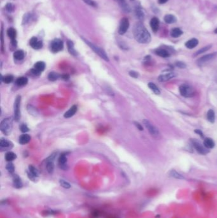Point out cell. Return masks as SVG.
Masks as SVG:
<instances>
[{"mask_svg": "<svg viewBox=\"0 0 217 218\" xmlns=\"http://www.w3.org/2000/svg\"><path fill=\"white\" fill-rule=\"evenodd\" d=\"M133 34L135 40L140 43H148L151 41V35L143 23H136L133 28Z\"/></svg>", "mask_w": 217, "mask_h": 218, "instance_id": "6da1fadb", "label": "cell"}, {"mask_svg": "<svg viewBox=\"0 0 217 218\" xmlns=\"http://www.w3.org/2000/svg\"><path fill=\"white\" fill-rule=\"evenodd\" d=\"M0 128L2 133H3L6 135H9L13 128V119L12 117H8L3 119L1 125H0Z\"/></svg>", "mask_w": 217, "mask_h": 218, "instance_id": "7a4b0ae2", "label": "cell"}, {"mask_svg": "<svg viewBox=\"0 0 217 218\" xmlns=\"http://www.w3.org/2000/svg\"><path fill=\"white\" fill-rule=\"evenodd\" d=\"M83 40L91 48V49H92L94 52H95L100 57L103 59L104 61H109V58H108V56H107L106 52L103 49V48L94 45V43L89 42L86 39H83Z\"/></svg>", "mask_w": 217, "mask_h": 218, "instance_id": "3957f363", "label": "cell"}, {"mask_svg": "<svg viewBox=\"0 0 217 218\" xmlns=\"http://www.w3.org/2000/svg\"><path fill=\"white\" fill-rule=\"evenodd\" d=\"M180 94L185 98H190L195 94V91L191 86L187 84L181 85L179 88Z\"/></svg>", "mask_w": 217, "mask_h": 218, "instance_id": "277c9868", "label": "cell"}, {"mask_svg": "<svg viewBox=\"0 0 217 218\" xmlns=\"http://www.w3.org/2000/svg\"><path fill=\"white\" fill-rule=\"evenodd\" d=\"M143 123L153 137L158 138L160 136V132L158 128L155 127L148 120L144 119L143 120Z\"/></svg>", "mask_w": 217, "mask_h": 218, "instance_id": "5b68a950", "label": "cell"}, {"mask_svg": "<svg viewBox=\"0 0 217 218\" xmlns=\"http://www.w3.org/2000/svg\"><path fill=\"white\" fill-rule=\"evenodd\" d=\"M191 143L193 145V147L194 148V149L199 153L200 154L202 155H205L209 152V151L208 150L206 147L204 146V144H201L199 141H198L196 139H191Z\"/></svg>", "mask_w": 217, "mask_h": 218, "instance_id": "8992f818", "label": "cell"}, {"mask_svg": "<svg viewBox=\"0 0 217 218\" xmlns=\"http://www.w3.org/2000/svg\"><path fill=\"white\" fill-rule=\"evenodd\" d=\"M64 43L60 39H54L51 43V49L54 53H57L63 49Z\"/></svg>", "mask_w": 217, "mask_h": 218, "instance_id": "52a82bcc", "label": "cell"}, {"mask_svg": "<svg viewBox=\"0 0 217 218\" xmlns=\"http://www.w3.org/2000/svg\"><path fill=\"white\" fill-rule=\"evenodd\" d=\"M129 27V22L127 18L124 17L121 19L120 22V25L118 28V33L120 34H124L126 33Z\"/></svg>", "mask_w": 217, "mask_h": 218, "instance_id": "ba28073f", "label": "cell"}, {"mask_svg": "<svg viewBox=\"0 0 217 218\" xmlns=\"http://www.w3.org/2000/svg\"><path fill=\"white\" fill-rule=\"evenodd\" d=\"M216 56H217V52H213V53L206 54V55H205V56L200 57L199 59H197V63L199 65L201 66L205 63H208V61L212 60L213 59H214Z\"/></svg>", "mask_w": 217, "mask_h": 218, "instance_id": "9c48e42d", "label": "cell"}, {"mask_svg": "<svg viewBox=\"0 0 217 218\" xmlns=\"http://www.w3.org/2000/svg\"><path fill=\"white\" fill-rule=\"evenodd\" d=\"M20 102H21V96H17L14 103V117L17 121L19 120L20 117Z\"/></svg>", "mask_w": 217, "mask_h": 218, "instance_id": "30bf717a", "label": "cell"}, {"mask_svg": "<svg viewBox=\"0 0 217 218\" xmlns=\"http://www.w3.org/2000/svg\"><path fill=\"white\" fill-rule=\"evenodd\" d=\"M55 157V154H52L49 158L46 160V168L47 172L49 174H52L54 169V161Z\"/></svg>", "mask_w": 217, "mask_h": 218, "instance_id": "8fae6325", "label": "cell"}, {"mask_svg": "<svg viewBox=\"0 0 217 218\" xmlns=\"http://www.w3.org/2000/svg\"><path fill=\"white\" fill-rule=\"evenodd\" d=\"M7 35L8 37L11 39V44L14 46L17 45V41H16V36H17V32L16 30L13 28H10L7 30Z\"/></svg>", "mask_w": 217, "mask_h": 218, "instance_id": "7c38bea8", "label": "cell"}, {"mask_svg": "<svg viewBox=\"0 0 217 218\" xmlns=\"http://www.w3.org/2000/svg\"><path fill=\"white\" fill-rule=\"evenodd\" d=\"M175 77H176V74L175 73L171 72V71L167 72V73H166V74H163L159 75V77H158V80L159 82H166L173 79Z\"/></svg>", "mask_w": 217, "mask_h": 218, "instance_id": "4fadbf2b", "label": "cell"}, {"mask_svg": "<svg viewBox=\"0 0 217 218\" xmlns=\"http://www.w3.org/2000/svg\"><path fill=\"white\" fill-rule=\"evenodd\" d=\"M29 44L32 48H33L34 49H40L43 47V43L42 41L38 40V39L37 37H33L30 40Z\"/></svg>", "mask_w": 217, "mask_h": 218, "instance_id": "5bb4252c", "label": "cell"}, {"mask_svg": "<svg viewBox=\"0 0 217 218\" xmlns=\"http://www.w3.org/2000/svg\"><path fill=\"white\" fill-rule=\"evenodd\" d=\"M66 162H67V157L66 156L65 154H62L60 156L59 158V165L61 167V168L63 170H67L68 167L66 165Z\"/></svg>", "mask_w": 217, "mask_h": 218, "instance_id": "9a60e30c", "label": "cell"}, {"mask_svg": "<svg viewBox=\"0 0 217 218\" xmlns=\"http://www.w3.org/2000/svg\"><path fill=\"white\" fill-rule=\"evenodd\" d=\"M150 26L152 30V31L154 33H156L159 30V20L158 18L157 17H153L152 20H150Z\"/></svg>", "mask_w": 217, "mask_h": 218, "instance_id": "2e32d148", "label": "cell"}, {"mask_svg": "<svg viewBox=\"0 0 217 218\" xmlns=\"http://www.w3.org/2000/svg\"><path fill=\"white\" fill-rule=\"evenodd\" d=\"M199 43V41L196 39H192L189 40H188L185 43V46L187 48H189V49H192V48H195Z\"/></svg>", "mask_w": 217, "mask_h": 218, "instance_id": "e0dca14e", "label": "cell"}, {"mask_svg": "<svg viewBox=\"0 0 217 218\" xmlns=\"http://www.w3.org/2000/svg\"><path fill=\"white\" fill-rule=\"evenodd\" d=\"M77 111V107L76 105L72 106L66 112H65V114H64V117L65 118L71 117L72 116H73L75 114Z\"/></svg>", "mask_w": 217, "mask_h": 218, "instance_id": "ac0fdd59", "label": "cell"}, {"mask_svg": "<svg viewBox=\"0 0 217 218\" xmlns=\"http://www.w3.org/2000/svg\"><path fill=\"white\" fill-rule=\"evenodd\" d=\"M13 183H14V187L16 188H17V189L21 188L22 187V186H23L22 182L20 178L17 175H14V176H13Z\"/></svg>", "mask_w": 217, "mask_h": 218, "instance_id": "d6986e66", "label": "cell"}, {"mask_svg": "<svg viewBox=\"0 0 217 218\" xmlns=\"http://www.w3.org/2000/svg\"><path fill=\"white\" fill-rule=\"evenodd\" d=\"M67 45H68V49L69 52L71 55H73L74 56H77L78 55V53H77V51L75 49L73 42L71 40H68L67 42Z\"/></svg>", "mask_w": 217, "mask_h": 218, "instance_id": "ffe728a7", "label": "cell"}, {"mask_svg": "<svg viewBox=\"0 0 217 218\" xmlns=\"http://www.w3.org/2000/svg\"><path fill=\"white\" fill-rule=\"evenodd\" d=\"M155 54L157 56L164 58H166L170 56V54L169 53V52L166 49H164V48H158V49H156Z\"/></svg>", "mask_w": 217, "mask_h": 218, "instance_id": "44dd1931", "label": "cell"}, {"mask_svg": "<svg viewBox=\"0 0 217 218\" xmlns=\"http://www.w3.org/2000/svg\"><path fill=\"white\" fill-rule=\"evenodd\" d=\"M203 144L207 149H213L215 147V142L211 138H206L204 140Z\"/></svg>", "mask_w": 217, "mask_h": 218, "instance_id": "7402d4cb", "label": "cell"}, {"mask_svg": "<svg viewBox=\"0 0 217 218\" xmlns=\"http://www.w3.org/2000/svg\"><path fill=\"white\" fill-rule=\"evenodd\" d=\"M183 34V31L182 30H181L179 28H175L171 30V32H170V34L173 38H178L181 35H182Z\"/></svg>", "mask_w": 217, "mask_h": 218, "instance_id": "603a6c76", "label": "cell"}, {"mask_svg": "<svg viewBox=\"0 0 217 218\" xmlns=\"http://www.w3.org/2000/svg\"><path fill=\"white\" fill-rule=\"evenodd\" d=\"M45 63L43 61H38L34 64L33 68L38 71V72L41 73L45 70Z\"/></svg>", "mask_w": 217, "mask_h": 218, "instance_id": "cb8c5ba5", "label": "cell"}, {"mask_svg": "<svg viewBox=\"0 0 217 218\" xmlns=\"http://www.w3.org/2000/svg\"><path fill=\"white\" fill-rule=\"evenodd\" d=\"M164 20L167 24H173L176 22V17L172 14H167L164 17Z\"/></svg>", "mask_w": 217, "mask_h": 218, "instance_id": "d4e9b609", "label": "cell"}, {"mask_svg": "<svg viewBox=\"0 0 217 218\" xmlns=\"http://www.w3.org/2000/svg\"><path fill=\"white\" fill-rule=\"evenodd\" d=\"M207 119L209 121L210 123H214L215 121V114L213 110L212 109H210V110L208 111L207 114Z\"/></svg>", "mask_w": 217, "mask_h": 218, "instance_id": "484cf974", "label": "cell"}, {"mask_svg": "<svg viewBox=\"0 0 217 218\" xmlns=\"http://www.w3.org/2000/svg\"><path fill=\"white\" fill-rule=\"evenodd\" d=\"M31 140V137L28 134H23L19 137V143L20 144H26Z\"/></svg>", "mask_w": 217, "mask_h": 218, "instance_id": "4316f807", "label": "cell"}, {"mask_svg": "<svg viewBox=\"0 0 217 218\" xmlns=\"http://www.w3.org/2000/svg\"><path fill=\"white\" fill-rule=\"evenodd\" d=\"M148 86L153 92V93H155V94H161V90L159 89V88L157 86H156V85L154 83L149 82L148 84Z\"/></svg>", "mask_w": 217, "mask_h": 218, "instance_id": "83f0119b", "label": "cell"}, {"mask_svg": "<svg viewBox=\"0 0 217 218\" xmlns=\"http://www.w3.org/2000/svg\"><path fill=\"white\" fill-rule=\"evenodd\" d=\"M28 82V80L26 77H19L16 80V84L19 86H25V85H26Z\"/></svg>", "mask_w": 217, "mask_h": 218, "instance_id": "f1b7e54d", "label": "cell"}, {"mask_svg": "<svg viewBox=\"0 0 217 218\" xmlns=\"http://www.w3.org/2000/svg\"><path fill=\"white\" fill-rule=\"evenodd\" d=\"M24 52L22 50H18L14 53V57L17 60H22L24 58Z\"/></svg>", "mask_w": 217, "mask_h": 218, "instance_id": "f546056e", "label": "cell"}, {"mask_svg": "<svg viewBox=\"0 0 217 218\" xmlns=\"http://www.w3.org/2000/svg\"><path fill=\"white\" fill-rule=\"evenodd\" d=\"M11 145H12V144H11V143L6 140V139H2L1 141H0V147H1L2 149L3 148H5V149H7V148H10Z\"/></svg>", "mask_w": 217, "mask_h": 218, "instance_id": "4dcf8cb0", "label": "cell"}, {"mask_svg": "<svg viewBox=\"0 0 217 218\" xmlns=\"http://www.w3.org/2000/svg\"><path fill=\"white\" fill-rule=\"evenodd\" d=\"M16 157H17L16 154L14 152H11V151L8 152L5 155V160L7 161H10V162L16 160Z\"/></svg>", "mask_w": 217, "mask_h": 218, "instance_id": "1f68e13d", "label": "cell"}, {"mask_svg": "<svg viewBox=\"0 0 217 218\" xmlns=\"http://www.w3.org/2000/svg\"><path fill=\"white\" fill-rule=\"evenodd\" d=\"M135 14H136V16L137 18H138L139 20H142L144 19V13H143V11L142 9H141L140 7H136V8Z\"/></svg>", "mask_w": 217, "mask_h": 218, "instance_id": "d6a6232c", "label": "cell"}, {"mask_svg": "<svg viewBox=\"0 0 217 218\" xmlns=\"http://www.w3.org/2000/svg\"><path fill=\"white\" fill-rule=\"evenodd\" d=\"M170 176L174 177L175 179H184V177L180 174L179 173H178L177 171L175 170H171L170 172Z\"/></svg>", "mask_w": 217, "mask_h": 218, "instance_id": "836d02e7", "label": "cell"}, {"mask_svg": "<svg viewBox=\"0 0 217 218\" xmlns=\"http://www.w3.org/2000/svg\"><path fill=\"white\" fill-rule=\"evenodd\" d=\"M61 76H60V75L57 74V73L52 71L49 73V75H48V79H49V80L51 81H55L57 80Z\"/></svg>", "mask_w": 217, "mask_h": 218, "instance_id": "e575fe53", "label": "cell"}, {"mask_svg": "<svg viewBox=\"0 0 217 218\" xmlns=\"http://www.w3.org/2000/svg\"><path fill=\"white\" fill-rule=\"evenodd\" d=\"M212 45H206V46H205L202 48H201V49H199V51H197L195 54H194V56H198V55H200L205 52H206L208 51V50L210 49V48H211Z\"/></svg>", "mask_w": 217, "mask_h": 218, "instance_id": "d590c367", "label": "cell"}, {"mask_svg": "<svg viewBox=\"0 0 217 218\" xmlns=\"http://www.w3.org/2000/svg\"><path fill=\"white\" fill-rule=\"evenodd\" d=\"M117 1L118 2V3L120 4V5L122 7V8L124 9V11H130V8L127 5V4L126 3L125 0H117Z\"/></svg>", "mask_w": 217, "mask_h": 218, "instance_id": "8d00e7d4", "label": "cell"}, {"mask_svg": "<svg viewBox=\"0 0 217 218\" xmlns=\"http://www.w3.org/2000/svg\"><path fill=\"white\" fill-rule=\"evenodd\" d=\"M29 172L31 174H33L34 177H37V178L39 176V172H38V170L34 166H33V165H29Z\"/></svg>", "mask_w": 217, "mask_h": 218, "instance_id": "74e56055", "label": "cell"}, {"mask_svg": "<svg viewBox=\"0 0 217 218\" xmlns=\"http://www.w3.org/2000/svg\"><path fill=\"white\" fill-rule=\"evenodd\" d=\"M13 80H14V77H13V75H8L2 77V80L6 84H9V83L13 81Z\"/></svg>", "mask_w": 217, "mask_h": 218, "instance_id": "f35d334b", "label": "cell"}, {"mask_svg": "<svg viewBox=\"0 0 217 218\" xmlns=\"http://www.w3.org/2000/svg\"><path fill=\"white\" fill-rule=\"evenodd\" d=\"M59 184L63 188L65 189H69L71 188L70 184L68 183V181L64 180V179H60L59 180Z\"/></svg>", "mask_w": 217, "mask_h": 218, "instance_id": "ab89813d", "label": "cell"}, {"mask_svg": "<svg viewBox=\"0 0 217 218\" xmlns=\"http://www.w3.org/2000/svg\"><path fill=\"white\" fill-rule=\"evenodd\" d=\"M6 168L7 170H8V172L10 174H13L14 172V170H15V167H14V165L12 163H9L6 166Z\"/></svg>", "mask_w": 217, "mask_h": 218, "instance_id": "60d3db41", "label": "cell"}, {"mask_svg": "<svg viewBox=\"0 0 217 218\" xmlns=\"http://www.w3.org/2000/svg\"><path fill=\"white\" fill-rule=\"evenodd\" d=\"M5 8L8 12H12L14 10V5L12 3H7Z\"/></svg>", "mask_w": 217, "mask_h": 218, "instance_id": "b9f144b4", "label": "cell"}, {"mask_svg": "<svg viewBox=\"0 0 217 218\" xmlns=\"http://www.w3.org/2000/svg\"><path fill=\"white\" fill-rule=\"evenodd\" d=\"M83 1L89 6H91L93 7H97V4H96V3L95 2H94L93 0H83Z\"/></svg>", "mask_w": 217, "mask_h": 218, "instance_id": "7bdbcfd3", "label": "cell"}, {"mask_svg": "<svg viewBox=\"0 0 217 218\" xmlns=\"http://www.w3.org/2000/svg\"><path fill=\"white\" fill-rule=\"evenodd\" d=\"M20 129L21 130L22 132L23 133H26L29 131V128L27 126V125H26L25 124H22L20 126Z\"/></svg>", "mask_w": 217, "mask_h": 218, "instance_id": "ee69618b", "label": "cell"}, {"mask_svg": "<svg viewBox=\"0 0 217 218\" xmlns=\"http://www.w3.org/2000/svg\"><path fill=\"white\" fill-rule=\"evenodd\" d=\"M129 75L133 78H138V73H137L136 71H129Z\"/></svg>", "mask_w": 217, "mask_h": 218, "instance_id": "f6af8a7d", "label": "cell"}, {"mask_svg": "<svg viewBox=\"0 0 217 218\" xmlns=\"http://www.w3.org/2000/svg\"><path fill=\"white\" fill-rule=\"evenodd\" d=\"M176 65L177 67H178L179 68H184L186 67V65L183 62H179V61L177 62L176 63Z\"/></svg>", "mask_w": 217, "mask_h": 218, "instance_id": "bcb514c9", "label": "cell"}, {"mask_svg": "<svg viewBox=\"0 0 217 218\" xmlns=\"http://www.w3.org/2000/svg\"><path fill=\"white\" fill-rule=\"evenodd\" d=\"M27 174H28V177L29 178V179H31V180H33V181H35V179H36V178H37V177H34L33 174H31L29 172H27Z\"/></svg>", "mask_w": 217, "mask_h": 218, "instance_id": "7dc6e473", "label": "cell"}, {"mask_svg": "<svg viewBox=\"0 0 217 218\" xmlns=\"http://www.w3.org/2000/svg\"><path fill=\"white\" fill-rule=\"evenodd\" d=\"M194 132L196 133H197V135H199L201 137H202V138H203L204 137V135H203V133L202 132V131L201 130H200V129H195L194 130Z\"/></svg>", "mask_w": 217, "mask_h": 218, "instance_id": "c3c4849f", "label": "cell"}, {"mask_svg": "<svg viewBox=\"0 0 217 218\" xmlns=\"http://www.w3.org/2000/svg\"><path fill=\"white\" fill-rule=\"evenodd\" d=\"M134 123H135V125L137 127V128H138L139 130H140V131H143V126H142L139 123H138V122H134Z\"/></svg>", "mask_w": 217, "mask_h": 218, "instance_id": "681fc988", "label": "cell"}, {"mask_svg": "<svg viewBox=\"0 0 217 218\" xmlns=\"http://www.w3.org/2000/svg\"><path fill=\"white\" fill-rule=\"evenodd\" d=\"M62 77V79L64 80H68L69 79V76L67 74H64V75H63L61 76Z\"/></svg>", "mask_w": 217, "mask_h": 218, "instance_id": "f907efd6", "label": "cell"}, {"mask_svg": "<svg viewBox=\"0 0 217 218\" xmlns=\"http://www.w3.org/2000/svg\"><path fill=\"white\" fill-rule=\"evenodd\" d=\"M167 2H168V0H158V3H159V4H161V5L164 4V3H167Z\"/></svg>", "mask_w": 217, "mask_h": 218, "instance_id": "816d5d0a", "label": "cell"}, {"mask_svg": "<svg viewBox=\"0 0 217 218\" xmlns=\"http://www.w3.org/2000/svg\"><path fill=\"white\" fill-rule=\"evenodd\" d=\"M215 33L217 34V28H216V29H215Z\"/></svg>", "mask_w": 217, "mask_h": 218, "instance_id": "f5cc1de1", "label": "cell"}, {"mask_svg": "<svg viewBox=\"0 0 217 218\" xmlns=\"http://www.w3.org/2000/svg\"><path fill=\"white\" fill-rule=\"evenodd\" d=\"M131 1H134V0H131Z\"/></svg>", "mask_w": 217, "mask_h": 218, "instance_id": "db71d44e", "label": "cell"}]
</instances>
